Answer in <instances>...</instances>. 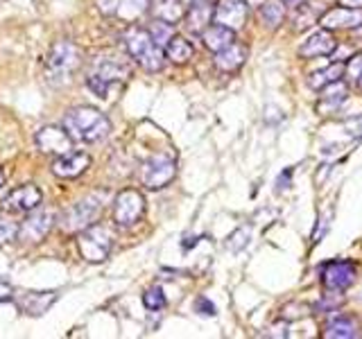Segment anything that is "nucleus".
<instances>
[{"mask_svg":"<svg viewBox=\"0 0 362 339\" xmlns=\"http://www.w3.org/2000/svg\"><path fill=\"white\" fill-rule=\"evenodd\" d=\"M132 77V66L120 56H95L86 71V86L90 93L107 100Z\"/></svg>","mask_w":362,"mask_h":339,"instance_id":"nucleus-1","label":"nucleus"},{"mask_svg":"<svg viewBox=\"0 0 362 339\" xmlns=\"http://www.w3.org/2000/svg\"><path fill=\"white\" fill-rule=\"evenodd\" d=\"M64 129L73 141L95 143L107 138L111 131V120L93 107H77L64 116Z\"/></svg>","mask_w":362,"mask_h":339,"instance_id":"nucleus-2","label":"nucleus"},{"mask_svg":"<svg viewBox=\"0 0 362 339\" xmlns=\"http://www.w3.org/2000/svg\"><path fill=\"white\" fill-rule=\"evenodd\" d=\"M124 48H127L129 56L139 64L141 68H145L147 73H158L163 71L165 66V52L158 45L147 28H139V25H129L122 34Z\"/></svg>","mask_w":362,"mask_h":339,"instance_id":"nucleus-3","label":"nucleus"},{"mask_svg":"<svg viewBox=\"0 0 362 339\" xmlns=\"http://www.w3.org/2000/svg\"><path fill=\"white\" fill-rule=\"evenodd\" d=\"M82 64V52L71 41H57L45 59V79L52 86L71 84L75 71Z\"/></svg>","mask_w":362,"mask_h":339,"instance_id":"nucleus-4","label":"nucleus"},{"mask_svg":"<svg viewBox=\"0 0 362 339\" xmlns=\"http://www.w3.org/2000/svg\"><path fill=\"white\" fill-rule=\"evenodd\" d=\"M102 208H105V192H90L84 199L75 201L71 208L62 215V229L66 233H82L88 226L98 224Z\"/></svg>","mask_w":362,"mask_h":339,"instance_id":"nucleus-5","label":"nucleus"},{"mask_svg":"<svg viewBox=\"0 0 362 339\" xmlns=\"http://www.w3.org/2000/svg\"><path fill=\"white\" fill-rule=\"evenodd\" d=\"M111 246H113V237L107 226L93 224V226H88L86 231L79 233V251H82V256L90 260V263L105 260L111 251Z\"/></svg>","mask_w":362,"mask_h":339,"instance_id":"nucleus-6","label":"nucleus"},{"mask_svg":"<svg viewBox=\"0 0 362 339\" xmlns=\"http://www.w3.org/2000/svg\"><path fill=\"white\" fill-rule=\"evenodd\" d=\"M177 174V165L170 156L165 154H156L152 158H147L141 167V181L145 188L150 190H161L165 188L170 181Z\"/></svg>","mask_w":362,"mask_h":339,"instance_id":"nucleus-7","label":"nucleus"},{"mask_svg":"<svg viewBox=\"0 0 362 339\" xmlns=\"http://www.w3.org/2000/svg\"><path fill=\"white\" fill-rule=\"evenodd\" d=\"M145 213V197L139 190H122L113 201V222L118 226H134Z\"/></svg>","mask_w":362,"mask_h":339,"instance_id":"nucleus-8","label":"nucleus"},{"mask_svg":"<svg viewBox=\"0 0 362 339\" xmlns=\"http://www.w3.org/2000/svg\"><path fill=\"white\" fill-rule=\"evenodd\" d=\"M41 201H43V192L34 184H25L9 190L0 203H3L5 213H32L41 206Z\"/></svg>","mask_w":362,"mask_h":339,"instance_id":"nucleus-9","label":"nucleus"},{"mask_svg":"<svg viewBox=\"0 0 362 339\" xmlns=\"http://www.w3.org/2000/svg\"><path fill=\"white\" fill-rule=\"evenodd\" d=\"M358 278V267L351 260H333L322 267V282L326 290L339 292L354 285Z\"/></svg>","mask_w":362,"mask_h":339,"instance_id":"nucleus-10","label":"nucleus"},{"mask_svg":"<svg viewBox=\"0 0 362 339\" xmlns=\"http://www.w3.org/2000/svg\"><path fill=\"white\" fill-rule=\"evenodd\" d=\"M249 18V5L245 0H220L213 9V20L224 28H231L233 32L245 28Z\"/></svg>","mask_w":362,"mask_h":339,"instance_id":"nucleus-11","label":"nucleus"},{"mask_svg":"<svg viewBox=\"0 0 362 339\" xmlns=\"http://www.w3.org/2000/svg\"><path fill=\"white\" fill-rule=\"evenodd\" d=\"M54 224L52 210H34L30 218L18 226V237L25 242H41L50 233Z\"/></svg>","mask_w":362,"mask_h":339,"instance_id":"nucleus-12","label":"nucleus"},{"mask_svg":"<svg viewBox=\"0 0 362 339\" xmlns=\"http://www.w3.org/2000/svg\"><path fill=\"white\" fill-rule=\"evenodd\" d=\"M320 25L326 30H354L362 28V7H333L320 18Z\"/></svg>","mask_w":362,"mask_h":339,"instance_id":"nucleus-13","label":"nucleus"},{"mask_svg":"<svg viewBox=\"0 0 362 339\" xmlns=\"http://www.w3.org/2000/svg\"><path fill=\"white\" fill-rule=\"evenodd\" d=\"M73 138L68 136V131L62 127H43L37 133V145L39 150L45 154H54V156H64L68 152H73Z\"/></svg>","mask_w":362,"mask_h":339,"instance_id":"nucleus-14","label":"nucleus"},{"mask_svg":"<svg viewBox=\"0 0 362 339\" xmlns=\"http://www.w3.org/2000/svg\"><path fill=\"white\" fill-rule=\"evenodd\" d=\"M337 48V41L331 34V30L320 28L317 32H313L308 39L301 43L299 48V56L303 59H315V56H326V54H333Z\"/></svg>","mask_w":362,"mask_h":339,"instance_id":"nucleus-15","label":"nucleus"},{"mask_svg":"<svg viewBox=\"0 0 362 339\" xmlns=\"http://www.w3.org/2000/svg\"><path fill=\"white\" fill-rule=\"evenodd\" d=\"M90 165V156L84 152H68L64 156H57L52 163V172L62 179H75L86 172Z\"/></svg>","mask_w":362,"mask_h":339,"instance_id":"nucleus-16","label":"nucleus"},{"mask_svg":"<svg viewBox=\"0 0 362 339\" xmlns=\"http://www.w3.org/2000/svg\"><path fill=\"white\" fill-rule=\"evenodd\" d=\"M147 9H150L152 18L170 23V25H177V23L184 20L188 5L184 0H150Z\"/></svg>","mask_w":362,"mask_h":339,"instance_id":"nucleus-17","label":"nucleus"},{"mask_svg":"<svg viewBox=\"0 0 362 339\" xmlns=\"http://www.w3.org/2000/svg\"><path fill=\"white\" fill-rule=\"evenodd\" d=\"M150 5V0H100V7L109 16H120L124 20H134L141 16Z\"/></svg>","mask_w":362,"mask_h":339,"instance_id":"nucleus-18","label":"nucleus"},{"mask_svg":"<svg viewBox=\"0 0 362 339\" xmlns=\"http://www.w3.org/2000/svg\"><path fill=\"white\" fill-rule=\"evenodd\" d=\"M213 5L211 0H197V3L188 5V11H186V28L192 32V34H202L204 30H206L211 25L213 20Z\"/></svg>","mask_w":362,"mask_h":339,"instance_id":"nucleus-19","label":"nucleus"},{"mask_svg":"<svg viewBox=\"0 0 362 339\" xmlns=\"http://www.w3.org/2000/svg\"><path fill=\"white\" fill-rule=\"evenodd\" d=\"M358 321L354 316H346V314H333L331 319L326 321L324 326V337L326 339H354L360 335L358 331Z\"/></svg>","mask_w":362,"mask_h":339,"instance_id":"nucleus-20","label":"nucleus"},{"mask_svg":"<svg viewBox=\"0 0 362 339\" xmlns=\"http://www.w3.org/2000/svg\"><path fill=\"white\" fill-rule=\"evenodd\" d=\"M247 48L240 43H231L229 48H224L220 52H215V68L222 73H235L238 68H243V64L247 61Z\"/></svg>","mask_w":362,"mask_h":339,"instance_id":"nucleus-21","label":"nucleus"},{"mask_svg":"<svg viewBox=\"0 0 362 339\" xmlns=\"http://www.w3.org/2000/svg\"><path fill=\"white\" fill-rule=\"evenodd\" d=\"M199 37H202L204 45H206L211 52H220L224 48H229V45L235 41V32L231 28L220 25V23H211V25L204 30Z\"/></svg>","mask_w":362,"mask_h":339,"instance_id":"nucleus-22","label":"nucleus"},{"mask_svg":"<svg viewBox=\"0 0 362 339\" xmlns=\"http://www.w3.org/2000/svg\"><path fill=\"white\" fill-rule=\"evenodd\" d=\"M322 90H324V93L320 97V105H317V111H320V113H333L335 109L342 107L344 100L349 97V86L342 82V79H337V82L328 84Z\"/></svg>","mask_w":362,"mask_h":339,"instance_id":"nucleus-23","label":"nucleus"},{"mask_svg":"<svg viewBox=\"0 0 362 339\" xmlns=\"http://www.w3.org/2000/svg\"><path fill=\"white\" fill-rule=\"evenodd\" d=\"M344 77V64L342 61H337V64H331V66H326L324 71H317L308 77V86L313 90H322L326 88L328 84H333L337 82V79H342Z\"/></svg>","mask_w":362,"mask_h":339,"instance_id":"nucleus-24","label":"nucleus"},{"mask_svg":"<svg viewBox=\"0 0 362 339\" xmlns=\"http://www.w3.org/2000/svg\"><path fill=\"white\" fill-rule=\"evenodd\" d=\"M192 45L184 39V37H175L168 41V45H165V59H170L173 64H188L190 59H192Z\"/></svg>","mask_w":362,"mask_h":339,"instance_id":"nucleus-25","label":"nucleus"},{"mask_svg":"<svg viewBox=\"0 0 362 339\" xmlns=\"http://www.w3.org/2000/svg\"><path fill=\"white\" fill-rule=\"evenodd\" d=\"M260 20H263V25L269 28V30H276L281 23H283V5L281 3H265L260 7Z\"/></svg>","mask_w":362,"mask_h":339,"instance_id":"nucleus-26","label":"nucleus"},{"mask_svg":"<svg viewBox=\"0 0 362 339\" xmlns=\"http://www.w3.org/2000/svg\"><path fill=\"white\" fill-rule=\"evenodd\" d=\"M173 28L175 25H170V23H163V20H156L154 18V23L147 30H150V34H152V39L161 45V48H165L168 45V41L175 37V32H173Z\"/></svg>","mask_w":362,"mask_h":339,"instance_id":"nucleus-27","label":"nucleus"},{"mask_svg":"<svg viewBox=\"0 0 362 339\" xmlns=\"http://www.w3.org/2000/svg\"><path fill=\"white\" fill-rule=\"evenodd\" d=\"M143 303L147 310H163L165 308V294L161 287H150L143 294Z\"/></svg>","mask_w":362,"mask_h":339,"instance_id":"nucleus-28","label":"nucleus"},{"mask_svg":"<svg viewBox=\"0 0 362 339\" xmlns=\"http://www.w3.org/2000/svg\"><path fill=\"white\" fill-rule=\"evenodd\" d=\"M16 237H18V226L9 218H5V215H0V244L16 240Z\"/></svg>","mask_w":362,"mask_h":339,"instance_id":"nucleus-29","label":"nucleus"},{"mask_svg":"<svg viewBox=\"0 0 362 339\" xmlns=\"http://www.w3.org/2000/svg\"><path fill=\"white\" fill-rule=\"evenodd\" d=\"M362 75V52L356 54V56H351V59L344 64V77L349 79V82H358Z\"/></svg>","mask_w":362,"mask_h":339,"instance_id":"nucleus-30","label":"nucleus"},{"mask_svg":"<svg viewBox=\"0 0 362 339\" xmlns=\"http://www.w3.org/2000/svg\"><path fill=\"white\" fill-rule=\"evenodd\" d=\"M344 129H346L351 136H362V116H358V118H349V120L344 122Z\"/></svg>","mask_w":362,"mask_h":339,"instance_id":"nucleus-31","label":"nucleus"},{"mask_svg":"<svg viewBox=\"0 0 362 339\" xmlns=\"http://www.w3.org/2000/svg\"><path fill=\"white\" fill-rule=\"evenodd\" d=\"M342 301V299H333V294H326V299L317 305V310H322V312H333L337 308V303Z\"/></svg>","mask_w":362,"mask_h":339,"instance_id":"nucleus-32","label":"nucleus"},{"mask_svg":"<svg viewBox=\"0 0 362 339\" xmlns=\"http://www.w3.org/2000/svg\"><path fill=\"white\" fill-rule=\"evenodd\" d=\"M197 310H199L202 314H206V316H213V314H215V305H213L209 299H199V301H197Z\"/></svg>","mask_w":362,"mask_h":339,"instance_id":"nucleus-33","label":"nucleus"},{"mask_svg":"<svg viewBox=\"0 0 362 339\" xmlns=\"http://www.w3.org/2000/svg\"><path fill=\"white\" fill-rule=\"evenodd\" d=\"M339 5H346V7H362V0H339Z\"/></svg>","mask_w":362,"mask_h":339,"instance_id":"nucleus-34","label":"nucleus"},{"mask_svg":"<svg viewBox=\"0 0 362 339\" xmlns=\"http://www.w3.org/2000/svg\"><path fill=\"white\" fill-rule=\"evenodd\" d=\"M283 5H288V7H301L305 0H281Z\"/></svg>","mask_w":362,"mask_h":339,"instance_id":"nucleus-35","label":"nucleus"},{"mask_svg":"<svg viewBox=\"0 0 362 339\" xmlns=\"http://www.w3.org/2000/svg\"><path fill=\"white\" fill-rule=\"evenodd\" d=\"M3 186H5V172L0 170V188H3Z\"/></svg>","mask_w":362,"mask_h":339,"instance_id":"nucleus-36","label":"nucleus"},{"mask_svg":"<svg viewBox=\"0 0 362 339\" xmlns=\"http://www.w3.org/2000/svg\"><path fill=\"white\" fill-rule=\"evenodd\" d=\"M356 86H358V88L362 90V75H360V79H358V82H356Z\"/></svg>","mask_w":362,"mask_h":339,"instance_id":"nucleus-37","label":"nucleus"},{"mask_svg":"<svg viewBox=\"0 0 362 339\" xmlns=\"http://www.w3.org/2000/svg\"><path fill=\"white\" fill-rule=\"evenodd\" d=\"M186 5H192V3H197V0H184Z\"/></svg>","mask_w":362,"mask_h":339,"instance_id":"nucleus-38","label":"nucleus"}]
</instances>
